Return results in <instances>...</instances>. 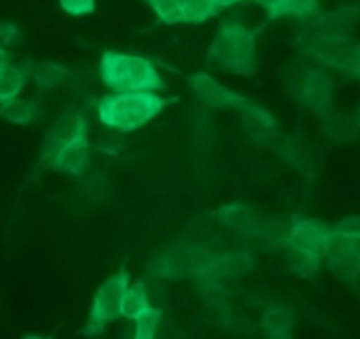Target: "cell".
<instances>
[{"label":"cell","instance_id":"cell-1","mask_svg":"<svg viewBox=\"0 0 360 339\" xmlns=\"http://www.w3.org/2000/svg\"><path fill=\"white\" fill-rule=\"evenodd\" d=\"M169 102L151 90L115 91L98 101L97 116L108 129L129 134L146 127L167 108Z\"/></svg>","mask_w":360,"mask_h":339},{"label":"cell","instance_id":"cell-2","mask_svg":"<svg viewBox=\"0 0 360 339\" xmlns=\"http://www.w3.org/2000/svg\"><path fill=\"white\" fill-rule=\"evenodd\" d=\"M207 63L234 76L255 74V32L236 21H225L207 49Z\"/></svg>","mask_w":360,"mask_h":339},{"label":"cell","instance_id":"cell-3","mask_svg":"<svg viewBox=\"0 0 360 339\" xmlns=\"http://www.w3.org/2000/svg\"><path fill=\"white\" fill-rule=\"evenodd\" d=\"M98 74L111 91L165 90V83L155 63L139 55L108 49L98 62Z\"/></svg>","mask_w":360,"mask_h":339},{"label":"cell","instance_id":"cell-4","mask_svg":"<svg viewBox=\"0 0 360 339\" xmlns=\"http://www.w3.org/2000/svg\"><path fill=\"white\" fill-rule=\"evenodd\" d=\"M294 46L299 53L309 56L322 67L350 76L359 42L354 41L350 35L348 37L323 35L304 27L295 35Z\"/></svg>","mask_w":360,"mask_h":339},{"label":"cell","instance_id":"cell-5","mask_svg":"<svg viewBox=\"0 0 360 339\" xmlns=\"http://www.w3.org/2000/svg\"><path fill=\"white\" fill-rule=\"evenodd\" d=\"M130 285V273L123 264L116 274L104 281L94 295L90 316L84 329V338H97L104 333L105 326L122 319V301Z\"/></svg>","mask_w":360,"mask_h":339},{"label":"cell","instance_id":"cell-6","mask_svg":"<svg viewBox=\"0 0 360 339\" xmlns=\"http://www.w3.org/2000/svg\"><path fill=\"white\" fill-rule=\"evenodd\" d=\"M200 259L195 248L185 243H171L162 246L148 262V274L157 280L181 281L197 276Z\"/></svg>","mask_w":360,"mask_h":339},{"label":"cell","instance_id":"cell-7","mask_svg":"<svg viewBox=\"0 0 360 339\" xmlns=\"http://www.w3.org/2000/svg\"><path fill=\"white\" fill-rule=\"evenodd\" d=\"M333 239L334 231L330 225L306 217L295 218L290 225V231L285 236L288 250L319 257V259H326V253Z\"/></svg>","mask_w":360,"mask_h":339},{"label":"cell","instance_id":"cell-8","mask_svg":"<svg viewBox=\"0 0 360 339\" xmlns=\"http://www.w3.org/2000/svg\"><path fill=\"white\" fill-rule=\"evenodd\" d=\"M253 257L246 252H225L218 255H211L200 260L197 276L207 283H218V281L238 280L246 276L253 269Z\"/></svg>","mask_w":360,"mask_h":339},{"label":"cell","instance_id":"cell-9","mask_svg":"<svg viewBox=\"0 0 360 339\" xmlns=\"http://www.w3.org/2000/svg\"><path fill=\"white\" fill-rule=\"evenodd\" d=\"M333 95H334V83L329 72L323 69H315V67H308L306 76L302 79L301 88H299L297 98L306 109L313 113V115L323 118L333 111Z\"/></svg>","mask_w":360,"mask_h":339},{"label":"cell","instance_id":"cell-10","mask_svg":"<svg viewBox=\"0 0 360 339\" xmlns=\"http://www.w3.org/2000/svg\"><path fill=\"white\" fill-rule=\"evenodd\" d=\"M217 217L225 227L245 238L266 239L271 234L269 220L250 204L229 203L217 211Z\"/></svg>","mask_w":360,"mask_h":339},{"label":"cell","instance_id":"cell-11","mask_svg":"<svg viewBox=\"0 0 360 339\" xmlns=\"http://www.w3.org/2000/svg\"><path fill=\"white\" fill-rule=\"evenodd\" d=\"M326 262L338 280L357 287L360 281V241L334 236L326 253Z\"/></svg>","mask_w":360,"mask_h":339},{"label":"cell","instance_id":"cell-12","mask_svg":"<svg viewBox=\"0 0 360 339\" xmlns=\"http://www.w3.org/2000/svg\"><path fill=\"white\" fill-rule=\"evenodd\" d=\"M88 136V123L81 115H63L56 120L44 136L39 151L41 164H49L51 158L62 150L63 146L70 144L79 137Z\"/></svg>","mask_w":360,"mask_h":339},{"label":"cell","instance_id":"cell-13","mask_svg":"<svg viewBox=\"0 0 360 339\" xmlns=\"http://www.w3.org/2000/svg\"><path fill=\"white\" fill-rule=\"evenodd\" d=\"M188 84L193 94L199 95L207 105L214 109H238L239 111L248 102V98L224 87L220 81H217L207 72H195L188 76Z\"/></svg>","mask_w":360,"mask_h":339},{"label":"cell","instance_id":"cell-14","mask_svg":"<svg viewBox=\"0 0 360 339\" xmlns=\"http://www.w3.org/2000/svg\"><path fill=\"white\" fill-rule=\"evenodd\" d=\"M360 20V6H348L333 13H316L308 18L306 27L323 35H336V37H348L354 32L355 25Z\"/></svg>","mask_w":360,"mask_h":339},{"label":"cell","instance_id":"cell-15","mask_svg":"<svg viewBox=\"0 0 360 339\" xmlns=\"http://www.w3.org/2000/svg\"><path fill=\"white\" fill-rule=\"evenodd\" d=\"M274 150L285 158L288 165H292V169L302 172L304 176H311L313 172H319V150L313 148L309 143H306V141L294 139V137L283 141L276 139Z\"/></svg>","mask_w":360,"mask_h":339},{"label":"cell","instance_id":"cell-16","mask_svg":"<svg viewBox=\"0 0 360 339\" xmlns=\"http://www.w3.org/2000/svg\"><path fill=\"white\" fill-rule=\"evenodd\" d=\"M239 111H241L243 129L248 134V137H252L253 141H262V143L278 139V122L266 108L248 101Z\"/></svg>","mask_w":360,"mask_h":339},{"label":"cell","instance_id":"cell-17","mask_svg":"<svg viewBox=\"0 0 360 339\" xmlns=\"http://www.w3.org/2000/svg\"><path fill=\"white\" fill-rule=\"evenodd\" d=\"M53 169L65 176H81L90 165V143L88 136L79 137L63 146L49 162Z\"/></svg>","mask_w":360,"mask_h":339},{"label":"cell","instance_id":"cell-18","mask_svg":"<svg viewBox=\"0 0 360 339\" xmlns=\"http://www.w3.org/2000/svg\"><path fill=\"white\" fill-rule=\"evenodd\" d=\"M294 315L287 308L273 306L266 309L260 319V327L264 333L273 339H288L294 331Z\"/></svg>","mask_w":360,"mask_h":339},{"label":"cell","instance_id":"cell-19","mask_svg":"<svg viewBox=\"0 0 360 339\" xmlns=\"http://www.w3.org/2000/svg\"><path fill=\"white\" fill-rule=\"evenodd\" d=\"M322 123L326 136L333 139L334 143H352L360 136L354 116L330 111L329 115L323 116Z\"/></svg>","mask_w":360,"mask_h":339},{"label":"cell","instance_id":"cell-20","mask_svg":"<svg viewBox=\"0 0 360 339\" xmlns=\"http://www.w3.org/2000/svg\"><path fill=\"white\" fill-rule=\"evenodd\" d=\"M39 115H41L39 102L32 101V98L16 97L0 105V118L14 123V125H28V123L35 122Z\"/></svg>","mask_w":360,"mask_h":339},{"label":"cell","instance_id":"cell-21","mask_svg":"<svg viewBox=\"0 0 360 339\" xmlns=\"http://www.w3.org/2000/svg\"><path fill=\"white\" fill-rule=\"evenodd\" d=\"M67 77H69V69L65 65L51 62V60H42L34 65V83L41 91L62 87Z\"/></svg>","mask_w":360,"mask_h":339},{"label":"cell","instance_id":"cell-22","mask_svg":"<svg viewBox=\"0 0 360 339\" xmlns=\"http://www.w3.org/2000/svg\"><path fill=\"white\" fill-rule=\"evenodd\" d=\"M150 308L151 302L150 298H148V292L146 288H144V285L141 283V281L139 283L129 285L122 301V319L136 320L141 313H144Z\"/></svg>","mask_w":360,"mask_h":339},{"label":"cell","instance_id":"cell-23","mask_svg":"<svg viewBox=\"0 0 360 339\" xmlns=\"http://www.w3.org/2000/svg\"><path fill=\"white\" fill-rule=\"evenodd\" d=\"M27 83V70L18 65H7L0 70V105L20 95Z\"/></svg>","mask_w":360,"mask_h":339},{"label":"cell","instance_id":"cell-24","mask_svg":"<svg viewBox=\"0 0 360 339\" xmlns=\"http://www.w3.org/2000/svg\"><path fill=\"white\" fill-rule=\"evenodd\" d=\"M181 11L183 23L199 25L217 16L220 7L214 4V0H181Z\"/></svg>","mask_w":360,"mask_h":339},{"label":"cell","instance_id":"cell-25","mask_svg":"<svg viewBox=\"0 0 360 339\" xmlns=\"http://www.w3.org/2000/svg\"><path fill=\"white\" fill-rule=\"evenodd\" d=\"M288 271L295 276L301 278H311L319 273L320 264H322V259L313 255H306V253L294 252V250H288Z\"/></svg>","mask_w":360,"mask_h":339},{"label":"cell","instance_id":"cell-26","mask_svg":"<svg viewBox=\"0 0 360 339\" xmlns=\"http://www.w3.org/2000/svg\"><path fill=\"white\" fill-rule=\"evenodd\" d=\"M153 13L157 14L158 21L164 25L183 23L181 0H146Z\"/></svg>","mask_w":360,"mask_h":339},{"label":"cell","instance_id":"cell-27","mask_svg":"<svg viewBox=\"0 0 360 339\" xmlns=\"http://www.w3.org/2000/svg\"><path fill=\"white\" fill-rule=\"evenodd\" d=\"M162 322V312L160 309L153 308L146 309L144 313H141L134 324H136V331H134V338L136 339H151L157 334L158 327Z\"/></svg>","mask_w":360,"mask_h":339},{"label":"cell","instance_id":"cell-28","mask_svg":"<svg viewBox=\"0 0 360 339\" xmlns=\"http://www.w3.org/2000/svg\"><path fill=\"white\" fill-rule=\"evenodd\" d=\"M320 11L319 0H283V16L308 20Z\"/></svg>","mask_w":360,"mask_h":339},{"label":"cell","instance_id":"cell-29","mask_svg":"<svg viewBox=\"0 0 360 339\" xmlns=\"http://www.w3.org/2000/svg\"><path fill=\"white\" fill-rule=\"evenodd\" d=\"M333 231L336 238L341 239H355L360 241V217H345L333 225Z\"/></svg>","mask_w":360,"mask_h":339},{"label":"cell","instance_id":"cell-30","mask_svg":"<svg viewBox=\"0 0 360 339\" xmlns=\"http://www.w3.org/2000/svg\"><path fill=\"white\" fill-rule=\"evenodd\" d=\"M58 2L70 16H88L95 11V0H58Z\"/></svg>","mask_w":360,"mask_h":339},{"label":"cell","instance_id":"cell-31","mask_svg":"<svg viewBox=\"0 0 360 339\" xmlns=\"http://www.w3.org/2000/svg\"><path fill=\"white\" fill-rule=\"evenodd\" d=\"M18 35H20V32H18L16 25L11 23V21L0 20V46H2V48L14 44Z\"/></svg>","mask_w":360,"mask_h":339},{"label":"cell","instance_id":"cell-32","mask_svg":"<svg viewBox=\"0 0 360 339\" xmlns=\"http://www.w3.org/2000/svg\"><path fill=\"white\" fill-rule=\"evenodd\" d=\"M269 13L271 18H283V0H255Z\"/></svg>","mask_w":360,"mask_h":339},{"label":"cell","instance_id":"cell-33","mask_svg":"<svg viewBox=\"0 0 360 339\" xmlns=\"http://www.w3.org/2000/svg\"><path fill=\"white\" fill-rule=\"evenodd\" d=\"M350 76H352V77H357V79H360V42H359V46H357V51H355L354 63H352Z\"/></svg>","mask_w":360,"mask_h":339},{"label":"cell","instance_id":"cell-34","mask_svg":"<svg viewBox=\"0 0 360 339\" xmlns=\"http://www.w3.org/2000/svg\"><path fill=\"white\" fill-rule=\"evenodd\" d=\"M7 65H9V53L6 51V48H2V46H0V70Z\"/></svg>","mask_w":360,"mask_h":339},{"label":"cell","instance_id":"cell-35","mask_svg":"<svg viewBox=\"0 0 360 339\" xmlns=\"http://www.w3.org/2000/svg\"><path fill=\"white\" fill-rule=\"evenodd\" d=\"M238 2H241V0H214V4H217L220 9H224V7H231Z\"/></svg>","mask_w":360,"mask_h":339},{"label":"cell","instance_id":"cell-36","mask_svg":"<svg viewBox=\"0 0 360 339\" xmlns=\"http://www.w3.org/2000/svg\"><path fill=\"white\" fill-rule=\"evenodd\" d=\"M354 120H355V125H357V129L360 132V102H359L357 109H355V113H354Z\"/></svg>","mask_w":360,"mask_h":339}]
</instances>
